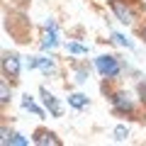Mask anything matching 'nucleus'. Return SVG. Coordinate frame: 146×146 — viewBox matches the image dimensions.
I'll list each match as a JSON object with an SVG mask.
<instances>
[{
  "label": "nucleus",
  "mask_w": 146,
  "mask_h": 146,
  "mask_svg": "<svg viewBox=\"0 0 146 146\" xmlns=\"http://www.w3.org/2000/svg\"><path fill=\"white\" fill-rule=\"evenodd\" d=\"M95 66H98L100 76H102V78H107V80L117 78V76H119V71H122V66H119V61H117V56H110V54L98 56V58H95Z\"/></svg>",
  "instance_id": "nucleus-1"
},
{
  "label": "nucleus",
  "mask_w": 146,
  "mask_h": 146,
  "mask_svg": "<svg viewBox=\"0 0 146 146\" xmlns=\"http://www.w3.org/2000/svg\"><path fill=\"white\" fill-rule=\"evenodd\" d=\"M110 100H112V110H115V112H119V115H134V98H131L127 90L112 93Z\"/></svg>",
  "instance_id": "nucleus-2"
},
{
  "label": "nucleus",
  "mask_w": 146,
  "mask_h": 146,
  "mask_svg": "<svg viewBox=\"0 0 146 146\" xmlns=\"http://www.w3.org/2000/svg\"><path fill=\"white\" fill-rule=\"evenodd\" d=\"M110 7H112V12L117 15V20L122 25H131L134 22V12H131V7L127 5L124 0H110Z\"/></svg>",
  "instance_id": "nucleus-3"
},
{
  "label": "nucleus",
  "mask_w": 146,
  "mask_h": 146,
  "mask_svg": "<svg viewBox=\"0 0 146 146\" xmlns=\"http://www.w3.org/2000/svg\"><path fill=\"white\" fill-rule=\"evenodd\" d=\"M3 73L7 78H20V58L17 54H3Z\"/></svg>",
  "instance_id": "nucleus-4"
},
{
  "label": "nucleus",
  "mask_w": 146,
  "mask_h": 146,
  "mask_svg": "<svg viewBox=\"0 0 146 146\" xmlns=\"http://www.w3.org/2000/svg\"><path fill=\"white\" fill-rule=\"evenodd\" d=\"M42 100H44V107L49 110V115H51V117H61V115H63V107H61V102H58V100L54 98V95L49 93L46 88H42Z\"/></svg>",
  "instance_id": "nucleus-5"
},
{
  "label": "nucleus",
  "mask_w": 146,
  "mask_h": 146,
  "mask_svg": "<svg viewBox=\"0 0 146 146\" xmlns=\"http://www.w3.org/2000/svg\"><path fill=\"white\" fill-rule=\"evenodd\" d=\"M27 68H42L44 73H54L56 71V63H54V58H44V56H32L27 58Z\"/></svg>",
  "instance_id": "nucleus-6"
},
{
  "label": "nucleus",
  "mask_w": 146,
  "mask_h": 146,
  "mask_svg": "<svg viewBox=\"0 0 146 146\" xmlns=\"http://www.w3.org/2000/svg\"><path fill=\"white\" fill-rule=\"evenodd\" d=\"M34 144H39V146H46V144H51V146H61V141L56 139V134L54 131H44V129H39L34 134Z\"/></svg>",
  "instance_id": "nucleus-7"
},
{
  "label": "nucleus",
  "mask_w": 146,
  "mask_h": 146,
  "mask_svg": "<svg viewBox=\"0 0 146 146\" xmlns=\"http://www.w3.org/2000/svg\"><path fill=\"white\" fill-rule=\"evenodd\" d=\"M68 105L76 110H83V107H88V98L83 93H73V95H68Z\"/></svg>",
  "instance_id": "nucleus-8"
},
{
  "label": "nucleus",
  "mask_w": 146,
  "mask_h": 146,
  "mask_svg": "<svg viewBox=\"0 0 146 146\" xmlns=\"http://www.w3.org/2000/svg\"><path fill=\"white\" fill-rule=\"evenodd\" d=\"M22 107H25V110H29V112H34L36 117H42V115H44L42 110H39V107L34 105V100H32V95H25V98H22Z\"/></svg>",
  "instance_id": "nucleus-9"
},
{
  "label": "nucleus",
  "mask_w": 146,
  "mask_h": 146,
  "mask_svg": "<svg viewBox=\"0 0 146 146\" xmlns=\"http://www.w3.org/2000/svg\"><path fill=\"white\" fill-rule=\"evenodd\" d=\"M66 51H68V54H78V56H85V54H88V46L76 44V42H68V44H66Z\"/></svg>",
  "instance_id": "nucleus-10"
},
{
  "label": "nucleus",
  "mask_w": 146,
  "mask_h": 146,
  "mask_svg": "<svg viewBox=\"0 0 146 146\" xmlns=\"http://www.w3.org/2000/svg\"><path fill=\"white\" fill-rule=\"evenodd\" d=\"M115 141H124V139H129V127H124V124H119V127H115Z\"/></svg>",
  "instance_id": "nucleus-11"
},
{
  "label": "nucleus",
  "mask_w": 146,
  "mask_h": 146,
  "mask_svg": "<svg viewBox=\"0 0 146 146\" xmlns=\"http://www.w3.org/2000/svg\"><path fill=\"white\" fill-rule=\"evenodd\" d=\"M88 76H90V68L88 66H78V68H76V83H85Z\"/></svg>",
  "instance_id": "nucleus-12"
},
{
  "label": "nucleus",
  "mask_w": 146,
  "mask_h": 146,
  "mask_svg": "<svg viewBox=\"0 0 146 146\" xmlns=\"http://www.w3.org/2000/svg\"><path fill=\"white\" fill-rule=\"evenodd\" d=\"M0 102H3V105L10 102V90H7V83H5V80L0 83Z\"/></svg>",
  "instance_id": "nucleus-13"
},
{
  "label": "nucleus",
  "mask_w": 146,
  "mask_h": 146,
  "mask_svg": "<svg viewBox=\"0 0 146 146\" xmlns=\"http://www.w3.org/2000/svg\"><path fill=\"white\" fill-rule=\"evenodd\" d=\"M112 39H115V42L119 44V46H127V49H131V46H134V44H131L129 39H127V36H122V34H117V32H115V34H112Z\"/></svg>",
  "instance_id": "nucleus-14"
},
{
  "label": "nucleus",
  "mask_w": 146,
  "mask_h": 146,
  "mask_svg": "<svg viewBox=\"0 0 146 146\" xmlns=\"http://www.w3.org/2000/svg\"><path fill=\"white\" fill-rule=\"evenodd\" d=\"M139 95H141V102L146 105V83H139Z\"/></svg>",
  "instance_id": "nucleus-15"
},
{
  "label": "nucleus",
  "mask_w": 146,
  "mask_h": 146,
  "mask_svg": "<svg viewBox=\"0 0 146 146\" xmlns=\"http://www.w3.org/2000/svg\"><path fill=\"white\" fill-rule=\"evenodd\" d=\"M139 34H141V39H144V42H146V25H144V27H141V29H139Z\"/></svg>",
  "instance_id": "nucleus-16"
}]
</instances>
